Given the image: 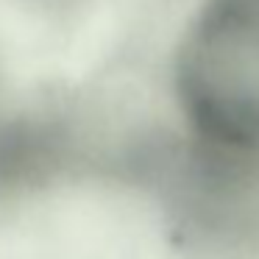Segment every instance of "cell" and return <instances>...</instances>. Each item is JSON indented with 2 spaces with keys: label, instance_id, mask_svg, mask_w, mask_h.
<instances>
[{
  "label": "cell",
  "instance_id": "1",
  "mask_svg": "<svg viewBox=\"0 0 259 259\" xmlns=\"http://www.w3.org/2000/svg\"><path fill=\"white\" fill-rule=\"evenodd\" d=\"M167 81L201 145L259 156V0H201L173 45Z\"/></svg>",
  "mask_w": 259,
  "mask_h": 259
}]
</instances>
